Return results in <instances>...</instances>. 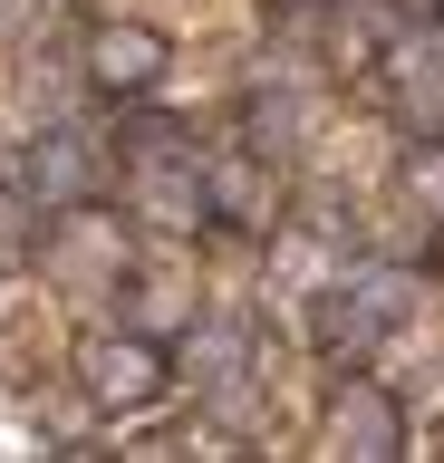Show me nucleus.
<instances>
[{"mask_svg": "<svg viewBox=\"0 0 444 463\" xmlns=\"http://www.w3.org/2000/svg\"><path fill=\"white\" fill-rule=\"evenodd\" d=\"M126 203L146 213L155 232H203L213 222V165L194 155V145H146L136 155V174H126Z\"/></svg>", "mask_w": 444, "mask_h": 463, "instance_id": "obj_4", "label": "nucleus"}, {"mask_svg": "<svg viewBox=\"0 0 444 463\" xmlns=\"http://www.w3.org/2000/svg\"><path fill=\"white\" fill-rule=\"evenodd\" d=\"M88 87L97 97H117V107H136V97H155L165 87V68H175V39L155 20H88Z\"/></svg>", "mask_w": 444, "mask_h": 463, "instance_id": "obj_6", "label": "nucleus"}, {"mask_svg": "<svg viewBox=\"0 0 444 463\" xmlns=\"http://www.w3.org/2000/svg\"><path fill=\"white\" fill-rule=\"evenodd\" d=\"M20 203L39 213H68V203H97V145L78 126H49V136L20 145Z\"/></svg>", "mask_w": 444, "mask_h": 463, "instance_id": "obj_7", "label": "nucleus"}, {"mask_svg": "<svg viewBox=\"0 0 444 463\" xmlns=\"http://www.w3.org/2000/svg\"><path fill=\"white\" fill-rule=\"evenodd\" d=\"M39 270L59 289H126V222L107 213V203H68V213H49V251H39Z\"/></svg>", "mask_w": 444, "mask_h": 463, "instance_id": "obj_5", "label": "nucleus"}, {"mask_svg": "<svg viewBox=\"0 0 444 463\" xmlns=\"http://www.w3.org/2000/svg\"><path fill=\"white\" fill-rule=\"evenodd\" d=\"M175 367L203 386V396H232L241 376H251V328L241 318H194V338L175 347Z\"/></svg>", "mask_w": 444, "mask_h": 463, "instance_id": "obj_8", "label": "nucleus"}, {"mask_svg": "<svg viewBox=\"0 0 444 463\" xmlns=\"http://www.w3.org/2000/svg\"><path fill=\"white\" fill-rule=\"evenodd\" d=\"M396 194H406L425 222H444V126H425V136L406 145V165H396Z\"/></svg>", "mask_w": 444, "mask_h": 463, "instance_id": "obj_10", "label": "nucleus"}, {"mask_svg": "<svg viewBox=\"0 0 444 463\" xmlns=\"http://www.w3.org/2000/svg\"><path fill=\"white\" fill-rule=\"evenodd\" d=\"M270 20H319V0H261Z\"/></svg>", "mask_w": 444, "mask_h": 463, "instance_id": "obj_13", "label": "nucleus"}, {"mask_svg": "<svg viewBox=\"0 0 444 463\" xmlns=\"http://www.w3.org/2000/svg\"><path fill=\"white\" fill-rule=\"evenodd\" d=\"M319 454L338 463H396L406 454V405L386 396L377 376H338L319 405Z\"/></svg>", "mask_w": 444, "mask_h": 463, "instance_id": "obj_3", "label": "nucleus"}, {"mask_svg": "<svg viewBox=\"0 0 444 463\" xmlns=\"http://www.w3.org/2000/svg\"><path fill=\"white\" fill-rule=\"evenodd\" d=\"M117 299H126L117 318H136V328H155V338H165V328H194V309H184V289H175V280H126Z\"/></svg>", "mask_w": 444, "mask_h": 463, "instance_id": "obj_11", "label": "nucleus"}, {"mask_svg": "<svg viewBox=\"0 0 444 463\" xmlns=\"http://www.w3.org/2000/svg\"><path fill=\"white\" fill-rule=\"evenodd\" d=\"M68 367H78L97 415H146L175 386V347L155 338V328H136V318H117V328H78V357Z\"/></svg>", "mask_w": 444, "mask_h": 463, "instance_id": "obj_1", "label": "nucleus"}, {"mask_svg": "<svg viewBox=\"0 0 444 463\" xmlns=\"http://www.w3.org/2000/svg\"><path fill=\"white\" fill-rule=\"evenodd\" d=\"M299 145H309V107H299V87H251V155L290 165Z\"/></svg>", "mask_w": 444, "mask_h": 463, "instance_id": "obj_9", "label": "nucleus"}, {"mask_svg": "<svg viewBox=\"0 0 444 463\" xmlns=\"http://www.w3.org/2000/svg\"><path fill=\"white\" fill-rule=\"evenodd\" d=\"M251 194H261V165H213V222H251Z\"/></svg>", "mask_w": 444, "mask_h": 463, "instance_id": "obj_12", "label": "nucleus"}, {"mask_svg": "<svg viewBox=\"0 0 444 463\" xmlns=\"http://www.w3.org/2000/svg\"><path fill=\"white\" fill-rule=\"evenodd\" d=\"M415 318V270L406 260H348L338 289L319 299V347L328 357H367L377 338H396Z\"/></svg>", "mask_w": 444, "mask_h": 463, "instance_id": "obj_2", "label": "nucleus"}]
</instances>
